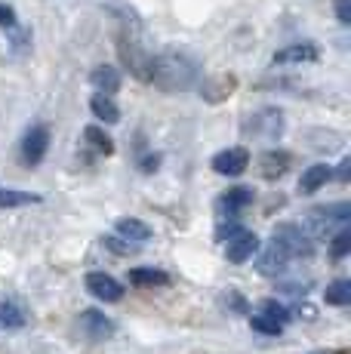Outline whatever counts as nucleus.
Returning <instances> with one entry per match:
<instances>
[{
    "label": "nucleus",
    "instance_id": "nucleus-1",
    "mask_svg": "<svg viewBox=\"0 0 351 354\" xmlns=\"http://www.w3.org/2000/svg\"><path fill=\"white\" fill-rule=\"evenodd\" d=\"M200 74V65L185 53H160L151 56V68H148V80L164 93H182L194 86Z\"/></svg>",
    "mask_w": 351,
    "mask_h": 354
},
{
    "label": "nucleus",
    "instance_id": "nucleus-2",
    "mask_svg": "<svg viewBox=\"0 0 351 354\" xmlns=\"http://www.w3.org/2000/svg\"><path fill=\"white\" fill-rule=\"evenodd\" d=\"M117 50L124 65L136 74L139 80H148V68H151V53L145 46V34L142 25L136 22V16L120 19V34H117Z\"/></svg>",
    "mask_w": 351,
    "mask_h": 354
},
{
    "label": "nucleus",
    "instance_id": "nucleus-3",
    "mask_svg": "<svg viewBox=\"0 0 351 354\" xmlns=\"http://www.w3.org/2000/svg\"><path fill=\"white\" fill-rule=\"evenodd\" d=\"M222 237H228L225 241V259L234 262V265L249 262L253 253L259 250V237L247 228H228V234H222Z\"/></svg>",
    "mask_w": 351,
    "mask_h": 354
},
{
    "label": "nucleus",
    "instance_id": "nucleus-4",
    "mask_svg": "<svg viewBox=\"0 0 351 354\" xmlns=\"http://www.w3.org/2000/svg\"><path fill=\"white\" fill-rule=\"evenodd\" d=\"M274 241L281 243L283 250H287L293 259H308L314 253V241H312V234L308 231H302L299 225H278L274 228Z\"/></svg>",
    "mask_w": 351,
    "mask_h": 354
},
{
    "label": "nucleus",
    "instance_id": "nucleus-5",
    "mask_svg": "<svg viewBox=\"0 0 351 354\" xmlns=\"http://www.w3.org/2000/svg\"><path fill=\"white\" fill-rule=\"evenodd\" d=\"M77 326H80V333H84L86 339H93V342H102V339H111V336H114V330H117L111 317L102 315V311H96V308L80 311Z\"/></svg>",
    "mask_w": 351,
    "mask_h": 354
},
{
    "label": "nucleus",
    "instance_id": "nucleus-6",
    "mask_svg": "<svg viewBox=\"0 0 351 354\" xmlns=\"http://www.w3.org/2000/svg\"><path fill=\"white\" fill-rule=\"evenodd\" d=\"M86 290H90V296H96L99 302H120V299H124L120 281H114L105 271H90V274H86Z\"/></svg>",
    "mask_w": 351,
    "mask_h": 354
},
{
    "label": "nucleus",
    "instance_id": "nucleus-7",
    "mask_svg": "<svg viewBox=\"0 0 351 354\" xmlns=\"http://www.w3.org/2000/svg\"><path fill=\"white\" fill-rule=\"evenodd\" d=\"M253 197H256L253 188H244V185H240V188H228V192L216 201V213H219L222 219H234V216H240L249 203H253Z\"/></svg>",
    "mask_w": 351,
    "mask_h": 354
},
{
    "label": "nucleus",
    "instance_id": "nucleus-8",
    "mask_svg": "<svg viewBox=\"0 0 351 354\" xmlns=\"http://www.w3.org/2000/svg\"><path fill=\"white\" fill-rule=\"evenodd\" d=\"M46 148H50V129L46 127H31L22 139V160L28 167H37L46 158Z\"/></svg>",
    "mask_w": 351,
    "mask_h": 354
},
{
    "label": "nucleus",
    "instance_id": "nucleus-9",
    "mask_svg": "<svg viewBox=\"0 0 351 354\" xmlns=\"http://www.w3.org/2000/svg\"><path fill=\"white\" fill-rule=\"evenodd\" d=\"M348 216H351V207L345 201H339V203H330V207L312 209V213H308V222H312V228L317 234H323V231H330L336 222H348Z\"/></svg>",
    "mask_w": 351,
    "mask_h": 354
},
{
    "label": "nucleus",
    "instance_id": "nucleus-10",
    "mask_svg": "<svg viewBox=\"0 0 351 354\" xmlns=\"http://www.w3.org/2000/svg\"><path fill=\"white\" fill-rule=\"evenodd\" d=\"M210 167L219 176H240L249 167V151L247 148H225L210 160Z\"/></svg>",
    "mask_w": 351,
    "mask_h": 354
},
{
    "label": "nucleus",
    "instance_id": "nucleus-11",
    "mask_svg": "<svg viewBox=\"0 0 351 354\" xmlns=\"http://www.w3.org/2000/svg\"><path fill=\"white\" fill-rule=\"evenodd\" d=\"M249 133L259 136V139L274 142L283 133V114L274 111V108H265V111L253 114V120H249Z\"/></svg>",
    "mask_w": 351,
    "mask_h": 354
},
{
    "label": "nucleus",
    "instance_id": "nucleus-12",
    "mask_svg": "<svg viewBox=\"0 0 351 354\" xmlns=\"http://www.w3.org/2000/svg\"><path fill=\"white\" fill-rule=\"evenodd\" d=\"M290 262H293V256H290L287 250H283L281 243L272 237V241H268V247L262 250V256H259V271H262V274H272L274 277V274H283V271L290 268Z\"/></svg>",
    "mask_w": 351,
    "mask_h": 354
},
{
    "label": "nucleus",
    "instance_id": "nucleus-13",
    "mask_svg": "<svg viewBox=\"0 0 351 354\" xmlns=\"http://www.w3.org/2000/svg\"><path fill=\"white\" fill-rule=\"evenodd\" d=\"M317 46L314 44H290L283 50L274 53L272 62L274 65H305V62H317Z\"/></svg>",
    "mask_w": 351,
    "mask_h": 354
},
{
    "label": "nucleus",
    "instance_id": "nucleus-14",
    "mask_svg": "<svg viewBox=\"0 0 351 354\" xmlns=\"http://www.w3.org/2000/svg\"><path fill=\"white\" fill-rule=\"evenodd\" d=\"M90 84L99 90V96L111 99L114 93L120 90V71H117V68H111V65H99V68H93Z\"/></svg>",
    "mask_w": 351,
    "mask_h": 354
},
{
    "label": "nucleus",
    "instance_id": "nucleus-15",
    "mask_svg": "<svg viewBox=\"0 0 351 354\" xmlns=\"http://www.w3.org/2000/svg\"><path fill=\"white\" fill-rule=\"evenodd\" d=\"M126 277H130L133 287H145V290L167 287V283H170V274H167V271H160V268H133Z\"/></svg>",
    "mask_w": 351,
    "mask_h": 354
},
{
    "label": "nucleus",
    "instance_id": "nucleus-16",
    "mask_svg": "<svg viewBox=\"0 0 351 354\" xmlns=\"http://www.w3.org/2000/svg\"><path fill=\"white\" fill-rule=\"evenodd\" d=\"M117 237L136 247V243L151 241V228H148L142 219H120V222H117Z\"/></svg>",
    "mask_w": 351,
    "mask_h": 354
},
{
    "label": "nucleus",
    "instance_id": "nucleus-17",
    "mask_svg": "<svg viewBox=\"0 0 351 354\" xmlns=\"http://www.w3.org/2000/svg\"><path fill=\"white\" fill-rule=\"evenodd\" d=\"M333 179V169L327 167V163H314V167H308L305 173H302V179H299V188L302 192H317L321 185H327V182Z\"/></svg>",
    "mask_w": 351,
    "mask_h": 354
},
{
    "label": "nucleus",
    "instance_id": "nucleus-18",
    "mask_svg": "<svg viewBox=\"0 0 351 354\" xmlns=\"http://www.w3.org/2000/svg\"><path fill=\"white\" fill-rule=\"evenodd\" d=\"M287 163H290L287 151H265L259 158V167H262V176H265V179H278V176H283Z\"/></svg>",
    "mask_w": 351,
    "mask_h": 354
},
{
    "label": "nucleus",
    "instance_id": "nucleus-19",
    "mask_svg": "<svg viewBox=\"0 0 351 354\" xmlns=\"http://www.w3.org/2000/svg\"><path fill=\"white\" fill-rule=\"evenodd\" d=\"M90 108H93V114H96L102 124H117L120 120V108H117V102L114 99H108V96H93L90 99Z\"/></svg>",
    "mask_w": 351,
    "mask_h": 354
},
{
    "label": "nucleus",
    "instance_id": "nucleus-20",
    "mask_svg": "<svg viewBox=\"0 0 351 354\" xmlns=\"http://www.w3.org/2000/svg\"><path fill=\"white\" fill-rule=\"evenodd\" d=\"M31 203H40V197L31 192H19V188H0V209L31 207Z\"/></svg>",
    "mask_w": 351,
    "mask_h": 354
},
{
    "label": "nucleus",
    "instance_id": "nucleus-21",
    "mask_svg": "<svg viewBox=\"0 0 351 354\" xmlns=\"http://www.w3.org/2000/svg\"><path fill=\"white\" fill-rule=\"evenodd\" d=\"M84 142L93 148L96 154H111L114 151V139L105 133V129H99V127H86L84 129Z\"/></svg>",
    "mask_w": 351,
    "mask_h": 354
},
{
    "label": "nucleus",
    "instance_id": "nucleus-22",
    "mask_svg": "<svg viewBox=\"0 0 351 354\" xmlns=\"http://www.w3.org/2000/svg\"><path fill=\"white\" fill-rule=\"evenodd\" d=\"M22 324H25L22 308H19L16 302H10V299H0V326H6V330H19Z\"/></svg>",
    "mask_w": 351,
    "mask_h": 354
},
{
    "label": "nucleus",
    "instance_id": "nucleus-23",
    "mask_svg": "<svg viewBox=\"0 0 351 354\" xmlns=\"http://www.w3.org/2000/svg\"><path fill=\"white\" fill-rule=\"evenodd\" d=\"M327 305H348L351 302V281H333L323 292Z\"/></svg>",
    "mask_w": 351,
    "mask_h": 354
},
{
    "label": "nucleus",
    "instance_id": "nucleus-24",
    "mask_svg": "<svg viewBox=\"0 0 351 354\" xmlns=\"http://www.w3.org/2000/svg\"><path fill=\"white\" fill-rule=\"evenodd\" d=\"M259 315H265L268 317V321H274V324H287L290 321V311H287V305H281V302H274V299H265V302H262L259 305Z\"/></svg>",
    "mask_w": 351,
    "mask_h": 354
},
{
    "label": "nucleus",
    "instance_id": "nucleus-25",
    "mask_svg": "<svg viewBox=\"0 0 351 354\" xmlns=\"http://www.w3.org/2000/svg\"><path fill=\"white\" fill-rule=\"evenodd\" d=\"M249 326H253L256 333H262V336H278V333L283 330L281 324H274V321H268L265 315H253L249 317Z\"/></svg>",
    "mask_w": 351,
    "mask_h": 354
},
{
    "label": "nucleus",
    "instance_id": "nucleus-26",
    "mask_svg": "<svg viewBox=\"0 0 351 354\" xmlns=\"http://www.w3.org/2000/svg\"><path fill=\"white\" fill-rule=\"evenodd\" d=\"M351 250V231L348 228H342L339 234L333 237V250H330V253H333V259H342Z\"/></svg>",
    "mask_w": 351,
    "mask_h": 354
},
{
    "label": "nucleus",
    "instance_id": "nucleus-27",
    "mask_svg": "<svg viewBox=\"0 0 351 354\" xmlns=\"http://www.w3.org/2000/svg\"><path fill=\"white\" fill-rule=\"evenodd\" d=\"M0 28H6V31H16L19 28L16 10H12V6H6V3H0Z\"/></svg>",
    "mask_w": 351,
    "mask_h": 354
},
{
    "label": "nucleus",
    "instance_id": "nucleus-28",
    "mask_svg": "<svg viewBox=\"0 0 351 354\" xmlns=\"http://www.w3.org/2000/svg\"><path fill=\"white\" fill-rule=\"evenodd\" d=\"M105 247L111 250V253H117V256H126V253H133V243H126V241H120V237H105Z\"/></svg>",
    "mask_w": 351,
    "mask_h": 354
},
{
    "label": "nucleus",
    "instance_id": "nucleus-29",
    "mask_svg": "<svg viewBox=\"0 0 351 354\" xmlns=\"http://www.w3.org/2000/svg\"><path fill=\"white\" fill-rule=\"evenodd\" d=\"M336 19H339L342 25L351 22V0H336Z\"/></svg>",
    "mask_w": 351,
    "mask_h": 354
},
{
    "label": "nucleus",
    "instance_id": "nucleus-30",
    "mask_svg": "<svg viewBox=\"0 0 351 354\" xmlns=\"http://www.w3.org/2000/svg\"><path fill=\"white\" fill-rule=\"evenodd\" d=\"M348 173H351V160L345 158V160H342V163H339V169H336V176H339V179H342V182H345V179H348Z\"/></svg>",
    "mask_w": 351,
    "mask_h": 354
},
{
    "label": "nucleus",
    "instance_id": "nucleus-31",
    "mask_svg": "<svg viewBox=\"0 0 351 354\" xmlns=\"http://www.w3.org/2000/svg\"><path fill=\"white\" fill-rule=\"evenodd\" d=\"M158 154H154V158H145V160H142V169H145V173H154V169H158Z\"/></svg>",
    "mask_w": 351,
    "mask_h": 354
}]
</instances>
